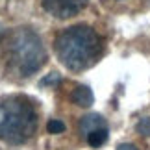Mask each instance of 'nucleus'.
<instances>
[{
    "mask_svg": "<svg viewBox=\"0 0 150 150\" xmlns=\"http://www.w3.org/2000/svg\"><path fill=\"white\" fill-rule=\"evenodd\" d=\"M43 8L56 19H69L74 17L87 6L89 0H41Z\"/></svg>",
    "mask_w": 150,
    "mask_h": 150,
    "instance_id": "4",
    "label": "nucleus"
},
{
    "mask_svg": "<svg viewBox=\"0 0 150 150\" xmlns=\"http://www.w3.org/2000/svg\"><path fill=\"white\" fill-rule=\"evenodd\" d=\"M117 150H139L135 145H132V143H120L117 146Z\"/></svg>",
    "mask_w": 150,
    "mask_h": 150,
    "instance_id": "11",
    "label": "nucleus"
},
{
    "mask_svg": "<svg viewBox=\"0 0 150 150\" xmlns=\"http://www.w3.org/2000/svg\"><path fill=\"white\" fill-rule=\"evenodd\" d=\"M6 69L17 78H30L41 71L47 61V50L37 35L30 28H15L6 35L2 47Z\"/></svg>",
    "mask_w": 150,
    "mask_h": 150,
    "instance_id": "2",
    "label": "nucleus"
},
{
    "mask_svg": "<svg viewBox=\"0 0 150 150\" xmlns=\"http://www.w3.org/2000/svg\"><path fill=\"white\" fill-rule=\"evenodd\" d=\"M65 122H61V120H57V119H52L48 120V124H47V130H48V134H63L65 132Z\"/></svg>",
    "mask_w": 150,
    "mask_h": 150,
    "instance_id": "8",
    "label": "nucleus"
},
{
    "mask_svg": "<svg viewBox=\"0 0 150 150\" xmlns=\"http://www.w3.org/2000/svg\"><path fill=\"white\" fill-rule=\"evenodd\" d=\"M102 52L104 41L91 26H71L56 37V54L69 71L82 72L91 69L100 59Z\"/></svg>",
    "mask_w": 150,
    "mask_h": 150,
    "instance_id": "1",
    "label": "nucleus"
},
{
    "mask_svg": "<svg viewBox=\"0 0 150 150\" xmlns=\"http://www.w3.org/2000/svg\"><path fill=\"white\" fill-rule=\"evenodd\" d=\"M135 130H137V134H141V135H150V117H143L139 122H137Z\"/></svg>",
    "mask_w": 150,
    "mask_h": 150,
    "instance_id": "9",
    "label": "nucleus"
},
{
    "mask_svg": "<svg viewBox=\"0 0 150 150\" xmlns=\"http://www.w3.org/2000/svg\"><path fill=\"white\" fill-rule=\"evenodd\" d=\"M102 126H106V120H104V117H100V115H87V117L82 119V122H80V134L87 135L89 132H93L96 128H102Z\"/></svg>",
    "mask_w": 150,
    "mask_h": 150,
    "instance_id": "6",
    "label": "nucleus"
},
{
    "mask_svg": "<svg viewBox=\"0 0 150 150\" xmlns=\"http://www.w3.org/2000/svg\"><path fill=\"white\" fill-rule=\"evenodd\" d=\"M71 100H72V104H76L80 108H89L91 104H93L95 96H93V91H91L87 85H78V87L72 91Z\"/></svg>",
    "mask_w": 150,
    "mask_h": 150,
    "instance_id": "5",
    "label": "nucleus"
},
{
    "mask_svg": "<svg viewBox=\"0 0 150 150\" xmlns=\"http://www.w3.org/2000/svg\"><path fill=\"white\" fill-rule=\"evenodd\" d=\"M57 82H59V76H57V74L54 72L52 76H47V78H45L41 83H43V85H47V83H57Z\"/></svg>",
    "mask_w": 150,
    "mask_h": 150,
    "instance_id": "10",
    "label": "nucleus"
},
{
    "mask_svg": "<svg viewBox=\"0 0 150 150\" xmlns=\"http://www.w3.org/2000/svg\"><path fill=\"white\" fill-rule=\"evenodd\" d=\"M85 139H87L89 146H93V148L102 146L104 143L108 141V126H102V128H96L93 132H89V134L85 135Z\"/></svg>",
    "mask_w": 150,
    "mask_h": 150,
    "instance_id": "7",
    "label": "nucleus"
},
{
    "mask_svg": "<svg viewBox=\"0 0 150 150\" xmlns=\"http://www.w3.org/2000/svg\"><path fill=\"white\" fill-rule=\"evenodd\" d=\"M37 109L28 96L11 95L0 100V141L22 145L37 132Z\"/></svg>",
    "mask_w": 150,
    "mask_h": 150,
    "instance_id": "3",
    "label": "nucleus"
}]
</instances>
